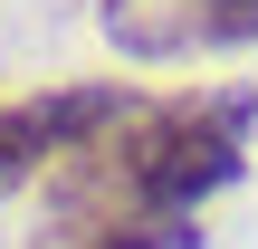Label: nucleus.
Segmentation results:
<instances>
[{"instance_id": "2", "label": "nucleus", "mask_w": 258, "mask_h": 249, "mask_svg": "<svg viewBox=\"0 0 258 249\" xmlns=\"http://www.w3.org/2000/svg\"><path fill=\"white\" fill-rule=\"evenodd\" d=\"M134 106V86H38V96H0V192L48 182L67 154H86L115 115Z\"/></svg>"}, {"instance_id": "3", "label": "nucleus", "mask_w": 258, "mask_h": 249, "mask_svg": "<svg viewBox=\"0 0 258 249\" xmlns=\"http://www.w3.org/2000/svg\"><path fill=\"white\" fill-rule=\"evenodd\" d=\"M96 29L124 58H220L258 38V0H96Z\"/></svg>"}, {"instance_id": "1", "label": "nucleus", "mask_w": 258, "mask_h": 249, "mask_svg": "<svg viewBox=\"0 0 258 249\" xmlns=\"http://www.w3.org/2000/svg\"><path fill=\"white\" fill-rule=\"evenodd\" d=\"M249 86L211 96H134L86 154L48 173V230H153L191 221L211 192L249 173Z\"/></svg>"}]
</instances>
